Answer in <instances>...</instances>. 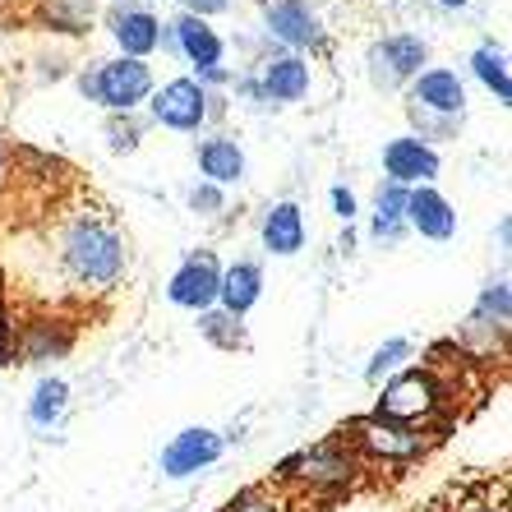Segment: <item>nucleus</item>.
Masks as SVG:
<instances>
[{"instance_id":"28","label":"nucleus","mask_w":512,"mask_h":512,"mask_svg":"<svg viewBox=\"0 0 512 512\" xmlns=\"http://www.w3.org/2000/svg\"><path fill=\"white\" fill-rule=\"evenodd\" d=\"M139 125H134V120H111L107 125V143H111V153H134V148H139Z\"/></svg>"},{"instance_id":"16","label":"nucleus","mask_w":512,"mask_h":512,"mask_svg":"<svg viewBox=\"0 0 512 512\" xmlns=\"http://www.w3.org/2000/svg\"><path fill=\"white\" fill-rule=\"evenodd\" d=\"M259 93H263V102H300V97L310 93V60H300V56L263 60Z\"/></svg>"},{"instance_id":"1","label":"nucleus","mask_w":512,"mask_h":512,"mask_svg":"<svg viewBox=\"0 0 512 512\" xmlns=\"http://www.w3.org/2000/svg\"><path fill=\"white\" fill-rule=\"evenodd\" d=\"M125 236L102 213H79L60 231V268L88 291H107L125 277Z\"/></svg>"},{"instance_id":"21","label":"nucleus","mask_w":512,"mask_h":512,"mask_svg":"<svg viewBox=\"0 0 512 512\" xmlns=\"http://www.w3.org/2000/svg\"><path fill=\"white\" fill-rule=\"evenodd\" d=\"M37 24L42 28H56V33H88L93 28V14H97V0H37Z\"/></svg>"},{"instance_id":"26","label":"nucleus","mask_w":512,"mask_h":512,"mask_svg":"<svg viewBox=\"0 0 512 512\" xmlns=\"http://www.w3.org/2000/svg\"><path fill=\"white\" fill-rule=\"evenodd\" d=\"M406 356H411V342H406V337H393V342H383L379 351H374V360H370V365H365V379H370V383H379L383 374H393Z\"/></svg>"},{"instance_id":"31","label":"nucleus","mask_w":512,"mask_h":512,"mask_svg":"<svg viewBox=\"0 0 512 512\" xmlns=\"http://www.w3.org/2000/svg\"><path fill=\"white\" fill-rule=\"evenodd\" d=\"M185 5V14H199V19H208V14H227L231 0H180Z\"/></svg>"},{"instance_id":"17","label":"nucleus","mask_w":512,"mask_h":512,"mask_svg":"<svg viewBox=\"0 0 512 512\" xmlns=\"http://www.w3.org/2000/svg\"><path fill=\"white\" fill-rule=\"evenodd\" d=\"M263 250L277 254V259H291V254L305 250V213H300V203H273L263 213Z\"/></svg>"},{"instance_id":"7","label":"nucleus","mask_w":512,"mask_h":512,"mask_svg":"<svg viewBox=\"0 0 512 512\" xmlns=\"http://www.w3.org/2000/svg\"><path fill=\"white\" fill-rule=\"evenodd\" d=\"M406 111L416 116H429V120H457L462 125L466 116V88L457 79V70H420L411 79V102Z\"/></svg>"},{"instance_id":"32","label":"nucleus","mask_w":512,"mask_h":512,"mask_svg":"<svg viewBox=\"0 0 512 512\" xmlns=\"http://www.w3.org/2000/svg\"><path fill=\"white\" fill-rule=\"evenodd\" d=\"M333 208H337V217H342V222H351V217H356V194L337 185V190H333Z\"/></svg>"},{"instance_id":"15","label":"nucleus","mask_w":512,"mask_h":512,"mask_svg":"<svg viewBox=\"0 0 512 512\" xmlns=\"http://www.w3.org/2000/svg\"><path fill=\"white\" fill-rule=\"evenodd\" d=\"M171 28V47L180 51V56L190 60L199 74H208V70H217L222 65V37L208 28V19H199V14H180L176 24H167Z\"/></svg>"},{"instance_id":"30","label":"nucleus","mask_w":512,"mask_h":512,"mask_svg":"<svg viewBox=\"0 0 512 512\" xmlns=\"http://www.w3.org/2000/svg\"><path fill=\"white\" fill-rule=\"evenodd\" d=\"M190 208H194V213H203V217L222 213V194H217V185H194V190H190Z\"/></svg>"},{"instance_id":"19","label":"nucleus","mask_w":512,"mask_h":512,"mask_svg":"<svg viewBox=\"0 0 512 512\" xmlns=\"http://www.w3.org/2000/svg\"><path fill=\"white\" fill-rule=\"evenodd\" d=\"M199 171L208 176V185H240L245 176V153H240V143L227 139V134H217V139H203L199 143Z\"/></svg>"},{"instance_id":"27","label":"nucleus","mask_w":512,"mask_h":512,"mask_svg":"<svg viewBox=\"0 0 512 512\" xmlns=\"http://www.w3.org/2000/svg\"><path fill=\"white\" fill-rule=\"evenodd\" d=\"M70 346V337H51L42 323H37L33 333H28V342H24V360H51V356H60Z\"/></svg>"},{"instance_id":"24","label":"nucleus","mask_w":512,"mask_h":512,"mask_svg":"<svg viewBox=\"0 0 512 512\" xmlns=\"http://www.w3.org/2000/svg\"><path fill=\"white\" fill-rule=\"evenodd\" d=\"M65 406H70V383L65 379H42L37 383L33 402H28V420L37 429H51L60 416H65Z\"/></svg>"},{"instance_id":"3","label":"nucleus","mask_w":512,"mask_h":512,"mask_svg":"<svg viewBox=\"0 0 512 512\" xmlns=\"http://www.w3.org/2000/svg\"><path fill=\"white\" fill-rule=\"evenodd\" d=\"M443 406V388L439 379L429 370H402L388 388H383L379 397V411L374 416L383 420H397V425H425V420H434V411Z\"/></svg>"},{"instance_id":"12","label":"nucleus","mask_w":512,"mask_h":512,"mask_svg":"<svg viewBox=\"0 0 512 512\" xmlns=\"http://www.w3.org/2000/svg\"><path fill=\"white\" fill-rule=\"evenodd\" d=\"M107 28L111 37H116V47L120 56H130V60H148L157 47H162V19L148 10H139V5H116V10L107 14Z\"/></svg>"},{"instance_id":"18","label":"nucleus","mask_w":512,"mask_h":512,"mask_svg":"<svg viewBox=\"0 0 512 512\" xmlns=\"http://www.w3.org/2000/svg\"><path fill=\"white\" fill-rule=\"evenodd\" d=\"M259 296H263L259 263H231L227 273H222V282H217V305L227 314H236V319H245V314L259 305Z\"/></svg>"},{"instance_id":"35","label":"nucleus","mask_w":512,"mask_h":512,"mask_svg":"<svg viewBox=\"0 0 512 512\" xmlns=\"http://www.w3.org/2000/svg\"><path fill=\"white\" fill-rule=\"evenodd\" d=\"M0 176H5V157H0Z\"/></svg>"},{"instance_id":"9","label":"nucleus","mask_w":512,"mask_h":512,"mask_svg":"<svg viewBox=\"0 0 512 512\" xmlns=\"http://www.w3.org/2000/svg\"><path fill=\"white\" fill-rule=\"evenodd\" d=\"M282 476L296 480V485H346L356 476V462L346 453L342 443H314L305 453H296L291 462H282Z\"/></svg>"},{"instance_id":"25","label":"nucleus","mask_w":512,"mask_h":512,"mask_svg":"<svg viewBox=\"0 0 512 512\" xmlns=\"http://www.w3.org/2000/svg\"><path fill=\"white\" fill-rule=\"evenodd\" d=\"M199 333L208 337V342H217L222 351L245 346V328H240V319L236 314H227V310H203L199 314Z\"/></svg>"},{"instance_id":"13","label":"nucleus","mask_w":512,"mask_h":512,"mask_svg":"<svg viewBox=\"0 0 512 512\" xmlns=\"http://www.w3.org/2000/svg\"><path fill=\"white\" fill-rule=\"evenodd\" d=\"M383 171H388V180L402 185V190H411V185H429V180L439 176V153H434L425 139L406 134V139H393L388 148H383Z\"/></svg>"},{"instance_id":"34","label":"nucleus","mask_w":512,"mask_h":512,"mask_svg":"<svg viewBox=\"0 0 512 512\" xmlns=\"http://www.w3.org/2000/svg\"><path fill=\"white\" fill-rule=\"evenodd\" d=\"M434 5H443V10H466L471 0H434Z\"/></svg>"},{"instance_id":"6","label":"nucleus","mask_w":512,"mask_h":512,"mask_svg":"<svg viewBox=\"0 0 512 512\" xmlns=\"http://www.w3.org/2000/svg\"><path fill=\"white\" fill-rule=\"evenodd\" d=\"M208 88L199 79H171L153 93V120L157 125H167V130H180V134H194L208 120Z\"/></svg>"},{"instance_id":"33","label":"nucleus","mask_w":512,"mask_h":512,"mask_svg":"<svg viewBox=\"0 0 512 512\" xmlns=\"http://www.w3.org/2000/svg\"><path fill=\"white\" fill-rule=\"evenodd\" d=\"M0 360H14V351H10V314H5V300H0Z\"/></svg>"},{"instance_id":"11","label":"nucleus","mask_w":512,"mask_h":512,"mask_svg":"<svg viewBox=\"0 0 512 512\" xmlns=\"http://www.w3.org/2000/svg\"><path fill=\"white\" fill-rule=\"evenodd\" d=\"M217 282H222V268H217L213 254H194V259H185L176 268V277L167 282V296L180 310L203 314L217 305Z\"/></svg>"},{"instance_id":"5","label":"nucleus","mask_w":512,"mask_h":512,"mask_svg":"<svg viewBox=\"0 0 512 512\" xmlns=\"http://www.w3.org/2000/svg\"><path fill=\"white\" fill-rule=\"evenodd\" d=\"M351 443L360 453L379 457V462H406V457L425 453V434L416 425H397V420L383 416H365L351 425Z\"/></svg>"},{"instance_id":"22","label":"nucleus","mask_w":512,"mask_h":512,"mask_svg":"<svg viewBox=\"0 0 512 512\" xmlns=\"http://www.w3.org/2000/svg\"><path fill=\"white\" fill-rule=\"evenodd\" d=\"M370 231L374 240H388V245H397V240L406 236V190L402 185H379V194H374V217H370Z\"/></svg>"},{"instance_id":"10","label":"nucleus","mask_w":512,"mask_h":512,"mask_svg":"<svg viewBox=\"0 0 512 512\" xmlns=\"http://www.w3.org/2000/svg\"><path fill=\"white\" fill-rule=\"evenodd\" d=\"M263 24H268V37H277L291 51H305L323 42V19L305 0H268L263 5Z\"/></svg>"},{"instance_id":"23","label":"nucleus","mask_w":512,"mask_h":512,"mask_svg":"<svg viewBox=\"0 0 512 512\" xmlns=\"http://www.w3.org/2000/svg\"><path fill=\"white\" fill-rule=\"evenodd\" d=\"M471 70H476V79L489 88V93L499 97L503 107L512 102V79H508V56H503L499 47H476V56H471Z\"/></svg>"},{"instance_id":"14","label":"nucleus","mask_w":512,"mask_h":512,"mask_svg":"<svg viewBox=\"0 0 512 512\" xmlns=\"http://www.w3.org/2000/svg\"><path fill=\"white\" fill-rule=\"evenodd\" d=\"M406 227L420 231L425 240H453L457 213L434 185H416V190H406Z\"/></svg>"},{"instance_id":"8","label":"nucleus","mask_w":512,"mask_h":512,"mask_svg":"<svg viewBox=\"0 0 512 512\" xmlns=\"http://www.w3.org/2000/svg\"><path fill=\"white\" fill-rule=\"evenodd\" d=\"M222 448H227V439L217 429H203V425L180 429L176 439L162 448V476H171V480L199 476V471H208L222 457Z\"/></svg>"},{"instance_id":"29","label":"nucleus","mask_w":512,"mask_h":512,"mask_svg":"<svg viewBox=\"0 0 512 512\" xmlns=\"http://www.w3.org/2000/svg\"><path fill=\"white\" fill-rule=\"evenodd\" d=\"M227 512H286V508L273 499V494H263V489H250V494H240V499L231 503Z\"/></svg>"},{"instance_id":"2","label":"nucleus","mask_w":512,"mask_h":512,"mask_svg":"<svg viewBox=\"0 0 512 512\" xmlns=\"http://www.w3.org/2000/svg\"><path fill=\"white\" fill-rule=\"evenodd\" d=\"M79 88H84L88 102H97V107L107 111H139V102H148L153 97V70H148V60H102L97 70H88L84 79H79Z\"/></svg>"},{"instance_id":"20","label":"nucleus","mask_w":512,"mask_h":512,"mask_svg":"<svg viewBox=\"0 0 512 512\" xmlns=\"http://www.w3.org/2000/svg\"><path fill=\"white\" fill-rule=\"evenodd\" d=\"M508 319H512V291H508V277L499 282H485L480 291L476 310H471V333H489V337H503L508 333Z\"/></svg>"},{"instance_id":"4","label":"nucleus","mask_w":512,"mask_h":512,"mask_svg":"<svg viewBox=\"0 0 512 512\" xmlns=\"http://www.w3.org/2000/svg\"><path fill=\"white\" fill-rule=\"evenodd\" d=\"M365 60H370L374 88H402L420 74V65L429 60V47H425V37H416V33H393V37H383V42H374Z\"/></svg>"}]
</instances>
